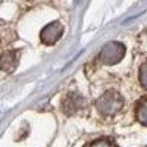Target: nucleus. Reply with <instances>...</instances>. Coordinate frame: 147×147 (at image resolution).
Returning a JSON list of instances; mask_svg holds the SVG:
<instances>
[{
    "instance_id": "1",
    "label": "nucleus",
    "mask_w": 147,
    "mask_h": 147,
    "mask_svg": "<svg viewBox=\"0 0 147 147\" xmlns=\"http://www.w3.org/2000/svg\"><path fill=\"white\" fill-rule=\"evenodd\" d=\"M96 107L103 116H113L124 107V97L118 91H106L96 100Z\"/></svg>"
},
{
    "instance_id": "3",
    "label": "nucleus",
    "mask_w": 147,
    "mask_h": 147,
    "mask_svg": "<svg viewBox=\"0 0 147 147\" xmlns=\"http://www.w3.org/2000/svg\"><path fill=\"white\" fill-rule=\"evenodd\" d=\"M63 31H65V27L62 25V24H60L59 21H53L50 24H47V25L40 31V40L46 46H52V44L59 41V38L62 37Z\"/></svg>"
},
{
    "instance_id": "7",
    "label": "nucleus",
    "mask_w": 147,
    "mask_h": 147,
    "mask_svg": "<svg viewBox=\"0 0 147 147\" xmlns=\"http://www.w3.org/2000/svg\"><path fill=\"white\" fill-rule=\"evenodd\" d=\"M85 147H118V146L113 140H110L107 137H102V138H96L90 141L88 144H85Z\"/></svg>"
},
{
    "instance_id": "6",
    "label": "nucleus",
    "mask_w": 147,
    "mask_h": 147,
    "mask_svg": "<svg viewBox=\"0 0 147 147\" xmlns=\"http://www.w3.org/2000/svg\"><path fill=\"white\" fill-rule=\"evenodd\" d=\"M146 106H147L146 105V97H141V99L137 102V106H136V118L141 125H146V122H147Z\"/></svg>"
},
{
    "instance_id": "8",
    "label": "nucleus",
    "mask_w": 147,
    "mask_h": 147,
    "mask_svg": "<svg viewBox=\"0 0 147 147\" xmlns=\"http://www.w3.org/2000/svg\"><path fill=\"white\" fill-rule=\"evenodd\" d=\"M140 84L143 88H146V63H143L140 68Z\"/></svg>"
},
{
    "instance_id": "2",
    "label": "nucleus",
    "mask_w": 147,
    "mask_h": 147,
    "mask_svg": "<svg viewBox=\"0 0 147 147\" xmlns=\"http://www.w3.org/2000/svg\"><path fill=\"white\" fill-rule=\"evenodd\" d=\"M127 49L119 41H109L99 53V60L103 65H116L125 56Z\"/></svg>"
},
{
    "instance_id": "4",
    "label": "nucleus",
    "mask_w": 147,
    "mask_h": 147,
    "mask_svg": "<svg viewBox=\"0 0 147 147\" xmlns=\"http://www.w3.org/2000/svg\"><path fill=\"white\" fill-rule=\"evenodd\" d=\"M18 63H19V57L16 50H6L0 55V69L2 71L12 74L15 72Z\"/></svg>"
},
{
    "instance_id": "5",
    "label": "nucleus",
    "mask_w": 147,
    "mask_h": 147,
    "mask_svg": "<svg viewBox=\"0 0 147 147\" xmlns=\"http://www.w3.org/2000/svg\"><path fill=\"white\" fill-rule=\"evenodd\" d=\"M84 106V99L80 96V94H75V93H71L66 99L63 100V112L71 115L74 113L75 110L81 109Z\"/></svg>"
}]
</instances>
